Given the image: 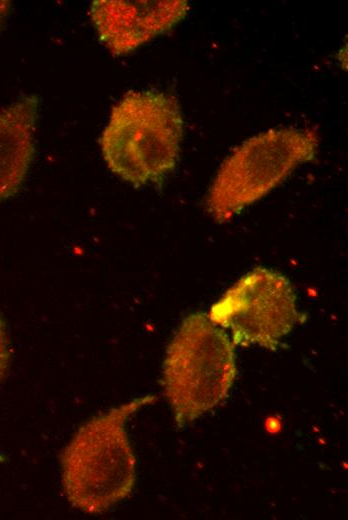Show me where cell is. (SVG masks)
Listing matches in <instances>:
<instances>
[{
    "label": "cell",
    "mask_w": 348,
    "mask_h": 520,
    "mask_svg": "<svg viewBox=\"0 0 348 520\" xmlns=\"http://www.w3.org/2000/svg\"><path fill=\"white\" fill-rule=\"evenodd\" d=\"M318 138L311 130L270 129L243 142L219 168L206 197L208 214L226 222L267 195L299 165L312 161Z\"/></svg>",
    "instance_id": "obj_4"
},
{
    "label": "cell",
    "mask_w": 348,
    "mask_h": 520,
    "mask_svg": "<svg viewBox=\"0 0 348 520\" xmlns=\"http://www.w3.org/2000/svg\"><path fill=\"white\" fill-rule=\"evenodd\" d=\"M183 133L175 97L157 90H132L112 107L99 144L113 174L135 187L161 186L177 164Z\"/></svg>",
    "instance_id": "obj_1"
},
{
    "label": "cell",
    "mask_w": 348,
    "mask_h": 520,
    "mask_svg": "<svg viewBox=\"0 0 348 520\" xmlns=\"http://www.w3.org/2000/svg\"><path fill=\"white\" fill-rule=\"evenodd\" d=\"M212 322L231 332L235 345L274 351L301 320L290 281L259 267L234 283L210 308Z\"/></svg>",
    "instance_id": "obj_5"
},
{
    "label": "cell",
    "mask_w": 348,
    "mask_h": 520,
    "mask_svg": "<svg viewBox=\"0 0 348 520\" xmlns=\"http://www.w3.org/2000/svg\"><path fill=\"white\" fill-rule=\"evenodd\" d=\"M12 2L9 0H0V32L4 29L7 19L11 13Z\"/></svg>",
    "instance_id": "obj_9"
},
{
    "label": "cell",
    "mask_w": 348,
    "mask_h": 520,
    "mask_svg": "<svg viewBox=\"0 0 348 520\" xmlns=\"http://www.w3.org/2000/svg\"><path fill=\"white\" fill-rule=\"evenodd\" d=\"M236 377L234 347L224 329L203 312L186 316L165 354L164 394L179 428L217 406Z\"/></svg>",
    "instance_id": "obj_3"
},
{
    "label": "cell",
    "mask_w": 348,
    "mask_h": 520,
    "mask_svg": "<svg viewBox=\"0 0 348 520\" xmlns=\"http://www.w3.org/2000/svg\"><path fill=\"white\" fill-rule=\"evenodd\" d=\"M156 400L137 397L84 423L61 454L68 501L89 514L107 511L127 498L136 481V458L127 431L129 417Z\"/></svg>",
    "instance_id": "obj_2"
},
{
    "label": "cell",
    "mask_w": 348,
    "mask_h": 520,
    "mask_svg": "<svg viewBox=\"0 0 348 520\" xmlns=\"http://www.w3.org/2000/svg\"><path fill=\"white\" fill-rule=\"evenodd\" d=\"M10 363L9 342L6 326L0 315V382L4 379Z\"/></svg>",
    "instance_id": "obj_8"
},
{
    "label": "cell",
    "mask_w": 348,
    "mask_h": 520,
    "mask_svg": "<svg viewBox=\"0 0 348 520\" xmlns=\"http://www.w3.org/2000/svg\"><path fill=\"white\" fill-rule=\"evenodd\" d=\"M188 11L185 0H94L89 13L100 43L123 56L171 30Z\"/></svg>",
    "instance_id": "obj_6"
},
{
    "label": "cell",
    "mask_w": 348,
    "mask_h": 520,
    "mask_svg": "<svg viewBox=\"0 0 348 520\" xmlns=\"http://www.w3.org/2000/svg\"><path fill=\"white\" fill-rule=\"evenodd\" d=\"M40 99L26 95L0 110V202L23 184L35 153Z\"/></svg>",
    "instance_id": "obj_7"
}]
</instances>
